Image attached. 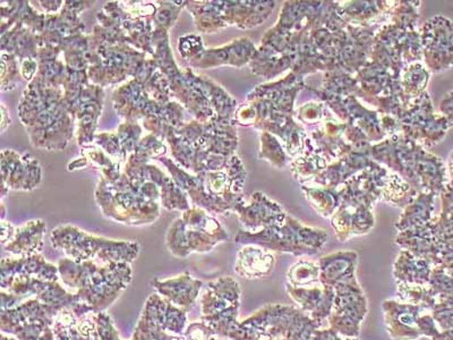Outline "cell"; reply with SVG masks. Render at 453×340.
I'll use <instances>...</instances> for the list:
<instances>
[{
    "mask_svg": "<svg viewBox=\"0 0 453 340\" xmlns=\"http://www.w3.org/2000/svg\"><path fill=\"white\" fill-rule=\"evenodd\" d=\"M19 119L35 148L58 151L74 136L76 123L64 101L62 88H50L35 79L23 93Z\"/></svg>",
    "mask_w": 453,
    "mask_h": 340,
    "instance_id": "1",
    "label": "cell"
},
{
    "mask_svg": "<svg viewBox=\"0 0 453 340\" xmlns=\"http://www.w3.org/2000/svg\"><path fill=\"white\" fill-rule=\"evenodd\" d=\"M358 255L340 251L319 259L323 285L334 293L333 311L327 322L342 337L358 338L363 320L367 313V299L356 278Z\"/></svg>",
    "mask_w": 453,
    "mask_h": 340,
    "instance_id": "2",
    "label": "cell"
},
{
    "mask_svg": "<svg viewBox=\"0 0 453 340\" xmlns=\"http://www.w3.org/2000/svg\"><path fill=\"white\" fill-rule=\"evenodd\" d=\"M389 175L388 169L374 163L339 186L342 197L338 209L331 217V226L340 242L361 236L373 228L375 220L372 209L375 202L382 197L383 188Z\"/></svg>",
    "mask_w": 453,
    "mask_h": 340,
    "instance_id": "3",
    "label": "cell"
},
{
    "mask_svg": "<svg viewBox=\"0 0 453 340\" xmlns=\"http://www.w3.org/2000/svg\"><path fill=\"white\" fill-rule=\"evenodd\" d=\"M368 157L399 173L418 193L434 192L440 196L449 182L443 161L403 135H395L382 143L372 145Z\"/></svg>",
    "mask_w": 453,
    "mask_h": 340,
    "instance_id": "4",
    "label": "cell"
},
{
    "mask_svg": "<svg viewBox=\"0 0 453 340\" xmlns=\"http://www.w3.org/2000/svg\"><path fill=\"white\" fill-rule=\"evenodd\" d=\"M60 281L96 312H106L132 282L131 263L58 262Z\"/></svg>",
    "mask_w": 453,
    "mask_h": 340,
    "instance_id": "5",
    "label": "cell"
},
{
    "mask_svg": "<svg viewBox=\"0 0 453 340\" xmlns=\"http://www.w3.org/2000/svg\"><path fill=\"white\" fill-rule=\"evenodd\" d=\"M50 242L52 248L79 263L95 261L100 265H132L140 254V245L137 242L96 236L73 225H62L52 229Z\"/></svg>",
    "mask_w": 453,
    "mask_h": 340,
    "instance_id": "6",
    "label": "cell"
},
{
    "mask_svg": "<svg viewBox=\"0 0 453 340\" xmlns=\"http://www.w3.org/2000/svg\"><path fill=\"white\" fill-rule=\"evenodd\" d=\"M96 202L104 216L119 224L145 226L160 216L159 202L142 196L139 186L123 175L117 182L103 178L96 192Z\"/></svg>",
    "mask_w": 453,
    "mask_h": 340,
    "instance_id": "7",
    "label": "cell"
},
{
    "mask_svg": "<svg viewBox=\"0 0 453 340\" xmlns=\"http://www.w3.org/2000/svg\"><path fill=\"white\" fill-rule=\"evenodd\" d=\"M229 240V234L216 218L205 210L188 209L170 225L165 234V245L176 258H188L193 253H209Z\"/></svg>",
    "mask_w": 453,
    "mask_h": 340,
    "instance_id": "8",
    "label": "cell"
},
{
    "mask_svg": "<svg viewBox=\"0 0 453 340\" xmlns=\"http://www.w3.org/2000/svg\"><path fill=\"white\" fill-rule=\"evenodd\" d=\"M326 241V230L304 226L289 214L281 225L266 227L257 233L242 229L234 237L237 244L258 245L273 253H289L295 257L317 255L325 248Z\"/></svg>",
    "mask_w": 453,
    "mask_h": 340,
    "instance_id": "9",
    "label": "cell"
},
{
    "mask_svg": "<svg viewBox=\"0 0 453 340\" xmlns=\"http://www.w3.org/2000/svg\"><path fill=\"white\" fill-rule=\"evenodd\" d=\"M241 295L240 283L232 277L214 279L206 285L200 299L201 320L212 328L218 338L253 340L238 320Z\"/></svg>",
    "mask_w": 453,
    "mask_h": 340,
    "instance_id": "10",
    "label": "cell"
},
{
    "mask_svg": "<svg viewBox=\"0 0 453 340\" xmlns=\"http://www.w3.org/2000/svg\"><path fill=\"white\" fill-rule=\"evenodd\" d=\"M241 327L254 340L261 335H270L277 340H315V330L321 327L299 307L268 305L242 320Z\"/></svg>",
    "mask_w": 453,
    "mask_h": 340,
    "instance_id": "11",
    "label": "cell"
},
{
    "mask_svg": "<svg viewBox=\"0 0 453 340\" xmlns=\"http://www.w3.org/2000/svg\"><path fill=\"white\" fill-rule=\"evenodd\" d=\"M274 5V2L186 3V8L196 19L197 30L205 34H213L228 26L242 28L260 26L269 18Z\"/></svg>",
    "mask_w": 453,
    "mask_h": 340,
    "instance_id": "12",
    "label": "cell"
},
{
    "mask_svg": "<svg viewBox=\"0 0 453 340\" xmlns=\"http://www.w3.org/2000/svg\"><path fill=\"white\" fill-rule=\"evenodd\" d=\"M0 287H2V290L16 295L22 301L28 298L39 299L50 312L52 318H55L64 309L75 310L81 315L96 312L91 305L83 302L78 295L65 290L59 282L43 281V279L31 276H19L0 282Z\"/></svg>",
    "mask_w": 453,
    "mask_h": 340,
    "instance_id": "13",
    "label": "cell"
},
{
    "mask_svg": "<svg viewBox=\"0 0 453 340\" xmlns=\"http://www.w3.org/2000/svg\"><path fill=\"white\" fill-rule=\"evenodd\" d=\"M188 326V312L156 293L145 302L131 340H173Z\"/></svg>",
    "mask_w": 453,
    "mask_h": 340,
    "instance_id": "14",
    "label": "cell"
},
{
    "mask_svg": "<svg viewBox=\"0 0 453 340\" xmlns=\"http://www.w3.org/2000/svg\"><path fill=\"white\" fill-rule=\"evenodd\" d=\"M403 135L416 143L433 147L446 136L452 124L442 113H436L427 92L412 100L411 106L395 119Z\"/></svg>",
    "mask_w": 453,
    "mask_h": 340,
    "instance_id": "15",
    "label": "cell"
},
{
    "mask_svg": "<svg viewBox=\"0 0 453 340\" xmlns=\"http://www.w3.org/2000/svg\"><path fill=\"white\" fill-rule=\"evenodd\" d=\"M52 322L50 312L36 298L26 299L0 313L2 333L15 336L19 340H56Z\"/></svg>",
    "mask_w": 453,
    "mask_h": 340,
    "instance_id": "16",
    "label": "cell"
},
{
    "mask_svg": "<svg viewBox=\"0 0 453 340\" xmlns=\"http://www.w3.org/2000/svg\"><path fill=\"white\" fill-rule=\"evenodd\" d=\"M242 226V230L257 233L266 227L281 225L288 213L280 205L261 192L253 193L242 200L234 209Z\"/></svg>",
    "mask_w": 453,
    "mask_h": 340,
    "instance_id": "17",
    "label": "cell"
},
{
    "mask_svg": "<svg viewBox=\"0 0 453 340\" xmlns=\"http://www.w3.org/2000/svg\"><path fill=\"white\" fill-rule=\"evenodd\" d=\"M3 189L32 191L42 180L39 161L31 155H19L12 150L2 153Z\"/></svg>",
    "mask_w": 453,
    "mask_h": 340,
    "instance_id": "18",
    "label": "cell"
},
{
    "mask_svg": "<svg viewBox=\"0 0 453 340\" xmlns=\"http://www.w3.org/2000/svg\"><path fill=\"white\" fill-rule=\"evenodd\" d=\"M388 334L394 340H418L422 337L418 318L424 311L418 305L388 299L382 303Z\"/></svg>",
    "mask_w": 453,
    "mask_h": 340,
    "instance_id": "19",
    "label": "cell"
},
{
    "mask_svg": "<svg viewBox=\"0 0 453 340\" xmlns=\"http://www.w3.org/2000/svg\"><path fill=\"white\" fill-rule=\"evenodd\" d=\"M286 290L297 307L319 327L322 328L327 322L334 301V293L331 287L323 285L321 282L319 285L302 289L286 285Z\"/></svg>",
    "mask_w": 453,
    "mask_h": 340,
    "instance_id": "20",
    "label": "cell"
},
{
    "mask_svg": "<svg viewBox=\"0 0 453 340\" xmlns=\"http://www.w3.org/2000/svg\"><path fill=\"white\" fill-rule=\"evenodd\" d=\"M153 289L161 298L167 299L173 305L186 312L196 306L203 282L185 273L168 279H155L151 282Z\"/></svg>",
    "mask_w": 453,
    "mask_h": 340,
    "instance_id": "21",
    "label": "cell"
},
{
    "mask_svg": "<svg viewBox=\"0 0 453 340\" xmlns=\"http://www.w3.org/2000/svg\"><path fill=\"white\" fill-rule=\"evenodd\" d=\"M96 312L81 315L73 309L59 312L52 322L56 340H100Z\"/></svg>",
    "mask_w": 453,
    "mask_h": 340,
    "instance_id": "22",
    "label": "cell"
},
{
    "mask_svg": "<svg viewBox=\"0 0 453 340\" xmlns=\"http://www.w3.org/2000/svg\"><path fill=\"white\" fill-rule=\"evenodd\" d=\"M19 276H31L51 282L60 281L58 266L47 261L42 254L27 258H4L0 263V282Z\"/></svg>",
    "mask_w": 453,
    "mask_h": 340,
    "instance_id": "23",
    "label": "cell"
},
{
    "mask_svg": "<svg viewBox=\"0 0 453 340\" xmlns=\"http://www.w3.org/2000/svg\"><path fill=\"white\" fill-rule=\"evenodd\" d=\"M257 48L246 38L234 40L232 43L219 48L205 50L203 54L192 64L196 68H212L222 65L242 67L250 63Z\"/></svg>",
    "mask_w": 453,
    "mask_h": 340,
    "instance_id": "24",
    "label": "cell"
},
{
    "mask_svg": "<svg viewBox=\"0 0 453 340\" xmlns=\"http://www.w3.org/2000/svg\"><path fill=\"white\" fill-rule=\"evenodd\" d=\"M276 266V254L258 245H244L238 251L234 273L248 281L269 276Z\"/></svg>",
    "mask_w": 453,
    "mask_h": 340,
    "instance_id": "25",
    "label": "cell"
},
{
    "mask_svg": "<svg viewBox=\"0 0 453 340\" xmlns=\"http://www.w3.org/2000/svg\"><path fill=\"white\" fill-rule=\"evenodd\" d=\"M46 228V222L42 220H31L26 225L16 227L13 238L3 248L5 252L15 258H27L40 254L43 250Z\"/></svg>",
    "mask_w": 453,
    "mask_h": 340,
    "instance_id": "26",
    "label": "cell"
},
{
    "mask_svg": "<svg viewBox=\"0 0 453 340\" xmlns=\"http://www.w3.org/2000/svg\"><path fill=\"white\" fill-rule=\"evenodd\" d=\"M433 266L430 262L415 257L410 251L403 250L394 265V277L396 283H418L428 285Z\"/></svg>",
    "mask_w": 453,
    "mask_h": 340,
    "instance_id": "27",
    "label": "cell"
},
{
    "mask_svg": "<svg viewBox=\"0 0 453 340\" xmlns=\"http://www.w3.org/2000/svg\"><path fill=\"white\" fill-rule=\"evenodd\" d=\"M438 196L439 194L434 192L420 193L412 204L404 208L403 213L396 221L395 228L398 229V232L418 228V227L430 222L433 209H434V200Z\"/></svg>",
    "mask_w": 453,
    "mask_h": 340,
    "instance_id": "28",
    "label": "cell"
},
{
    "mask_svg": "<svg viewBox=\"0 0 453 340\" xmlns=\"http://www.w3.org/2000/svg\"><path fill=\"white\" fill-rule=\"evenodd\" d=\"M442 213L428 222V228L438 244L453 246V182L449 181L446 188L441 192Z\"/></svg>",
    "mask_w": 453,
    "mask_h": 340,
    "instance_id": "29",
    "label": "cell"
},
{
    "mask_svg": "<svg viewBox=\"0 0 453 340\" xmlns=\"http://www.w3.org/2000/svg\"><path fill=\"white\" fill-rule=\"evenodd\" d=\"M419 194L398 174H390L383 188L382 198L391 205L406 208L415 201Z\"/></svg>",
    "mask_w": 453,
    "mask_h": 340,
    "instance_id": "30",
    "label": "cell"
},
{
    "mask_svg": "<svg viewBox=\"0 0 453 340\" xmlns=\"http://www.w3.org/2000/svg\"><path fill=\"white\" fill-rule=\"evenodd\" d=\"M307 200L322 217L331 218L340 205L338 189L321 188V186H303Z\"/></svg>",
    "mask_w": 453,
    "mask_h": 340,
    "instance_id": "31",
    "label": "cell"
},
{
    "mask_svg": "<svg viewBox=\"0 0 453 340\" xmlns=\"http://www.w3.org/2000/svg\"><path fill=\"white\" fill-rule=\"evenodd\" d=\"M430 71L420 62L411 63L404 68L400 84L404 96L410 99H416L422 96L425 88L430 81Z\"/></svg>",
    "mask_w": 453,
    "mask_h": 340,
    "instance_id": "32",
    "label": "cell"
},
{
    "mask_svg": "<svg viewBox=\"0 0 453 340\" xmlns=\"http://www.w3.org/2000/svg\"><path fill=\"white\" fill-rule=\"evenodd\" d=\"M321 270H319V262L301 259L295 265L290 267L287 274L286 285L291 287H311L321 283Z\"/></svg>",
    "mask_w": 453,
    "mask_h": 340,
    "instance_id": "33",
    "label": "cell"
},
{
    "mask_svg": "<svg viewBox=\"0 0 453 340\" xmlns=\"http://www.w3.org/2000/svg\"><path fill=\"white\" fill-rule=\"evenodd\" d=\"M396 298H398L399 302L418 305L424 310L433 309L436 305L427 285L406 282L396 283Z\"/></svg>",
    "mask_w": 453,
    "mask_h": 340,
    "instance_id": "34",
    "label": "cell"
},
{
    "mask_svg": "<svg viewBox=\"0 0 453 340\" xmlns=\"http://www.w3.org/2000/svg\"><path fill=\"white\" fill-rule=\"evenodd\" d=\"M260 158H265L271 164L281 168L286 165V152L277 137L268 132H262Z\"/></svg>",
    "mask_w": 453,
    "mask_h": 340,
    "instance_id": "35",
    "label": "cell"
},
{
    "mask_svg": "<svg viewBox=\"0 0 453 340\" xmlns=\"http://www.w3.org/2000/svg\"><path fill=\"white\" fill-rule=\"evenodd\" d=\"M329 107L321 103H307L304 106L298 109L296 116L303 124L319 125L330 115Z\"/></svg>",
    "mask_w": 453,
    "mask_h": 340,
    "instance_id": "36",
    "label": "cell"
},
{
    "mask_svg": "<svg viewBox=\"0 0 453 340\" xmlns=\"http://www.w3.org/2000/svg\"><path fill=\"white\" fill-rule=\"evenodd\" d=\"M7 75L2 76V89L3 91L13 90L16 85L19 83V74H21V68H19L18 59L15 55L2 54V72H7Z\"/></svg>",
    "mask_w": 453,
    "mask_h": 340,
    "instance_id": "37",
    "label": "cell"
},
{
    "mask_svg": "<svg viewBox=\"0 0 453 340\" xmlns=\"http://www.w3.org/2000/svg\"><path fill=\"white\" fill-rule=\"evenodd\" d=\"M178 50L183 58L188 60L191 65L196 63L203 54L205 48L202 42L201 36L196 35H188L180 39L178 42Z\"/></svg>",
    "mask_w": 453,
    "mask_h": 340,
    "instance_id": "38",
    "label": "cell"
},
{
    "mask_svg": "<svg viewBox=\"0 0 453 340\" xmlns=\"http://www.w3.org/2000/svg\"><path fill=\"white\" fill-rule=\"evenodd\" d=\"M184 337L186 340H217L218 336L214 333L211 327L205 323L203 320L189 323L186 328Z\"/></svg>",
    "mask_w": 453,
    "mask_h": 340,
    "instance_id": "39",
    "label": "cell"
},
{
    "mask_svg": "<svg viewBox=\"0 0 453 340\" xmlns=\"http://www.w3.org/2000/svg\"><path fill=\"white\" fill-rule=\"evenodd\" d=\"M39 64L35 58H26L22 60L21 75L27 81H34L38 74Z\"/></svg>",
    "mask_w": 453,
    "mask_h": 340,
    "instance_id": "40",
    "label": "cell"
},
{
    "mask_svg": "<svg viewBox=\"0 0 453 340\" xmlns=\"http://www.w3.org/2000/svg\"><path fill=\"white\" fill-rule=\"evenodd\" d=\"M315 340H358V338L342 337L329 328V329H318L314 333Z\"/></svg>",
    "mask_w": 453,
    "mask_h": 340,
    "instance_id": "41",
    "label": "cell"
},
{
    "mask_svg": "<svg viewBox=\"0 0 453 340\" xmlns=\"http://www.w3.org/2000/svg\"><path fill=\"white\" fill-rule=\"evenodd\" d=\"M2 311L13 309V307L21 305L24 301L16 297L14 294L8 293V291L2 290Z\"/></svg>",
    "mask_w": 453,
    "mask_h": 340,
    "instance_id": "42",
    "label": "cell"
},
{
    "mask_svg": "<svg viewBox=\"0 0 453 340\" xmlns=\"http://www.w3.org/2000/svg\"><path fill=\"white\" fill-rule=\"evenodd\" d=\"M440 111L446 116L449 121L453 125V91L446 96V98L441 103Z\"/></svg>",
    "mask_w": 453,
    "mask_h": 340,
    "instance_id": "43",
    "label": "cell"
},
{
    "mask_svg": "<svg viewBox=\"0 0 453 340\" xmlns=\"http://www.w3.org/2000/svg\"><path fill=\"white\" fill-rule=\"evenodd\" d=\"M16 227L12 225L11 222L2 221V245L5 246L8 242L13 238Z\"/></svg>",
    "mask_w": 453,
    "mask_h": 340,
    "instance_id": "44",
    "label": "cell"
},
{
    "mask_svg": "<svg viewBox=\"0 0 453 340\" xmlns=\"http://www.w3.org/2000/svg\"><path fill=\"white\" fill-rule=\"evenodd\" d=\"M2 116H3V119H2V131L3 133L6 131V128L8 127H11V119H8V120H6V117L8 115H10V113H7V109L5 107V104H2Z\"/></svg>",
    "mask_w": 453,
    "mask_h": 340,
    "instance_id": "45",
    "label": "cell"
},
{
    "mask_svg": "<svg viewBox=\"0 0 453 340\" xmlns=\"http://www.w3.org/2000/svg\"><path fill=\"white\" fill-rule=\"evenodd\" d=\"M446 167L449 181L453 182V150L450 155H449Z\"/></svg>",
    "mask_w": 453,
    "mask_h": 340,
    "instance_id": "46",
    "label": "cell"
},
{
    "mask_svg": "<svg viewBox=\"0 0 453 340\" xmlns=\"http://www.w3.org/2000/svg\"><path fill=\"white\" fill-rule=\"evenodd\" d=\"M0 340H19V339L16 338L15 336L2 333V337H0Z\"/></svg>",
    "mask_w": 453,
    "mask_h": 340,
    "instance_id": "47",
    "label": "cell"
}]
</instances>
